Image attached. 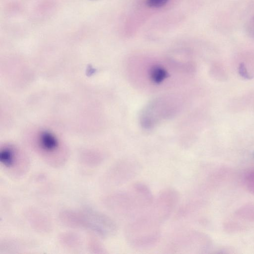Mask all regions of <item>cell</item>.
Instances as JSON below:
<instances>
[{
  "mask_svg": "<svg viewBox=\"0 0 254 254\" xmlns=\"http://www.w3.org/2000/svg\"><path fill=\"white\" fill-rule=\"evenodd\" d=\"M154 200L148 187L143 183L137 182L126 191L107 195L103 202L117 216L131 220L147 212Z\"/></svg>",
  "mask_w": 254,
  "mask_h": 254,
  "instance_id": "obj_1",
  "label": "cell"
},
{
  "mask_svg": "<svg viewBox=\"0 0 254 254\" xmlns=\"http://www.w3.org/2000/svg\"><path fill=\"white\" fill-rule=\"evenodd\" d=\"M162 224L148 210L130 220L125 229L126 240L131 247L136 249L152 247L160 239Z\"/></svg>",
  "mask_w": 254,
  "mask_h": 254,
  "instance_id": "obj_2",
  "label": "cell"
},
{
  "mask_svg": "<svg viewBox=\"0 0 254 254\" xmlns=\"http://www.w3.org/2000/svg\"><path fill=\"white\" fill-rule=\"evenodd\" d=\"M76 228L91 229L101 236L107 237L114 235L117 230L115 222L109 216L91 209L76 213Z\"/></svg>",
  "mask_w": 254,
  "mask_h": 254,
  "instance_id": "obj_3",
  "label": "cell"
},
{
  "mask_svg": "<svg viewBox=\"0 0 254 254\" xmlns=\"http://www.w3.org/2000/svg\"><path fill=\"white\" fill-rule=\"evenodd\" d=\"M35 146L40 157L52 167H59L66 162L68 158L66 150L53 135L45 134L39 136Z\"/></svg>",
  "mask_w": 254,
  "mask_h": 254,
  "instance_id": "obj_4",
  "label": "cell"
},
{
  "mask_svg": "<svg viewBox=\"0 0 254 254\" xmlns=\"http://www.w3.org/2000/svg\"><path fill=\"white\" fill-rule=\"evenodd\" d=\"M0 163L5 172L14 178L23 176L30 167V161L25 153L10 144L1 147Z\"/></svg>",
  "mask_w": 254,
  "mask_h": 254,
  "instance_id": "obj_5",
  "label": "cell"
},
{
  "mask_svg": "<svg viewBox=\"0 0 254 254\" xmlns=\"http://www.w3.org/2000/svg\"><path fill=\"white\" fill-rule=\"evenodd\" d=\"M140 165L131 159H123L117 161L106 174L105 183L110 186L124 185L133 179L139 172Z\"/></svg>",
  "mask_w": 254,
  "mask_h": 254,
  "instance_id": "obj_6",
  "label": "cell"
},
{
  "mask_svg": "<svg viewBox=\"0 0 254 254\" xmlns=\"http://www.w3.org/2000/svg\"><path fill=\"white\" fill-rule=\"evenodd\" d=\"M180 200V194L175 189L167 188L162 190L149 210L161 223L166 221L176 208Z\"/></svg>",
  "mask_w": 254,
  "mask_h": 254,
  "instance_id": "obj_7",
  "label": "cell"
},
{
  "mask_svg": "<svg viewBox=\"0 0 254 254\" xmlns=\"http://www.w3.org/2000/svg\"><path fill=\"white\" fill-rule=\"evenodd\" d=\"M201 234L190 230L176 234L166 247L169 253H191L201 250Z\"/></svg>",
  "mask_w": 254,
  "mask_h": 254,
  "instance_id": "obj_8",
  "label": "cell"
},
{
  "mask_svg": "<svg viewBox=\"0 0 254 254\" xmlns=\"http://www.w3.org/2000/svg\"><path fill=\"white\" fill-rule=\"evenodd\" d=\"M148 75L150 82L160 85L169 77V73L162 65L154 64L149 67Z\"/></svg>",
  "mask_w": 254,
  "mask_h": 254,
  "instance_id": "obj_9",
  "label": "cell"
},
{
  "mask_svg": "<svg viewBox=\"0 0 254 254\" xmlns=\"http://www.w3.org/2000/svg\"><path fill=\"white\" fill-rule=\"evenodd\" d=\"M169 0H147V4L150 7H160L167 3Z\"/></svg>",
  "mask_w": 254,
  "mask_h": 254,
  "instance_id": "obj_10",
  "label": "cell"
},
{
  "mask_svg": "<svg viewBox=\"0 0 254 254\" xmlns=\"http://www.w3.org/2000/svg\"><path fill=\"white\" fill-rule=\"evenodd\" d=\"M247 30L248 33L254 37V17L249 21L247 26Z\"/></svg>",
  "mask_w": 254,
  "mask_h": 254,
  "instance_id": "obj_11",
  "label": "cell"
},
{
  "mask_svg": "<svg viewBox=\"0 0 254 254\" xmlns=\"http://www.w3.org/2000/svg\"><path fill=\"white\" fill-rule=\"evenodd\" d=\"M240 74L244 77L246 78H250V75L247 72V70L243 64H242L239 67Z\"/></svg>",
  "mask_w": 254,
  "mask_h": 254,
  "instance_id": "obj_12",
  "label": "cell"
}]
</instances>
